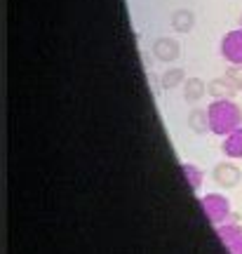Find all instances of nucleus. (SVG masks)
I'll return each mask as SVG.
<instances>
[{"label":"nucleus","mask_w":242,"mask_h":254,"mask_svg":"<svg viewBox=\"0 0 242 254\" xmlns=\"http://www.w3.org/2000/svg\"><path fill=\"white\" fill-rule=\"evenodd\" d=\"M188 125L195 129L197 134L207 132V127H209V116H207V111L195 109V111H193V113L188 116Z\"/></svg>","instance_id":"obj_11"},{"label":"nucleus","mask_w":242,"mask_h":254,"mask_svg":"<svg viewBox=\"0 0 242 254\" xmlns=\"http://www.w3.org/2000/svg\"><path fill=\"white\" fill-rule=\"evenodd\" d=\"M207 90H209V94H214V97H231V94H235L238 85H235L231 78H219V80H214Z\"/></svg>","instance_id":"obj_8"},{"label":"nucleus","mask_w":242,"mask_h":254,"mask_svg":"<svg viewBox=\"0 0 242 254\" xmlns=\"http://www.w3.org/2000/svg\"><path fill=\"white\" fill-rule=\"evenodd\" d=\"M181 172H183V177H186V182H188V186L193 190L200 189V184H202V172L197 170L195 165H181Z\"/></svg>","instance_id":"obj_12"},{"label":"nucleus","mask_w":242,"mask_h":254,"mask_svg":"<svg viewBox=\"0 0 242 254\" xmlns=\"http://www.w3.org/2000/svg\"><path fill=\"white\" fill-rule=\"evenodd\" d=\"M221 151H224V155H228V158H242V127H238L231 134L224 136Z\"/></svg>","instance_id":"obj_7"},{"label":"nucleus","mask_w":242,"mask_h":254,"mask_svg":"<svg viewBox=\"0 0 242 254\" xmlns=\"http://www.w3.org/2000/svg\"><path fill=\"white\" fill-rule=\"evenodd\" d=\"M242 174H240V167H235L233 163H219L214 167V182L224 189H235L240 184Z\"/></svg>","instance_id":"obj_5"},{"label":"nucleus","mask_w":242,"mask_h":254,"mask_svg":"<svg viewBox=\"0 0 242 254\" xmlns=\"http://www.w3.org/2000/svg\"><path fill=\"white\" fill-rule=\"evenodd\" d=\"M172 26L181 31V33H186L193 28V12L188 9H179V12H174V17H172Z\"/></svg>","instance_id":"obj_10"},{"label":"nucleus","mask_w":242,"mask_h":254,"mask_svg":"<svg viewBox=\"0 0 242 254\" xmlns=\"http://www.w3.org/2000/svg\"><path fill=\"white\" fill-rule=\"evenodd\" d=\"M205 92H207V87L200 78H188V82H186V92H183V99L186 101H197Z\"/></svg>","instance_id":"obj_9"},{"label":"nucleus","mask_w":242,"mask_h":254,"mask_svg":"<svg viewBox=\"0 0 242 254\" xmlns=\"http://www.w3.org/2000/svg\"><path fill=\"white\" fill-rule=\"evenodd\" d=\"M200 205H202V212H205V217L216 224V226H221V224H228V217H231V202L228 198H224L221 193H209L205 198H200Z\"/></svg>","instance_id":"obj_2"},{"label":"nucleus","mask_w":242,"mask_h":254,"mask_svg":"<svg viewBox=\"0 0 242 254\" xmlns=\"http://www.w3.org/2000/svg\"><path fill=\"white\" fill-rule=\"evenodd\" d=\"M207 116H209V129L219 136L231 134L233 129L242 127V111L231 99L212 101L209 109H207Z\"/></svg>","instance_id":"obj_1"},{"label":"nucleus","mask_w":242,"mask_h":254,"mask_svg":"<svg viewBox=\"0 0 242 254\" xmlns=\"http://www.w3.org/2000/svg\"><path fill=\"white\" fill-rule=\"evenodd\" d=\"M183 80V71L181 68H172L162 75V87H174V85H179Z\"/></svg>","instance_id":"obj_13"},{"label":"nucleus","mask_w":242,"mask_h":254,"mask_svg":"<svg viewBox=\"0 0 242 254\" xmlns=\"http://www.w3.org/2000/svg\"><path fill=\"white\" fill-rule=\"evenodd\" d=\"M153 55L158 57L160 62H174L179 57V43L172 40V38H160L153 45Z\"/></svg>","instance_id":"obj_6"},{"label":"nucleus","mask_w":242,"mask_h":254,"mask_svg":"<svg viewBox=\"0 0 242 254\" xmlns=\"http://www.w3.org/2000/svg\"><path fill=\"white\" fill-rule=\"evenodd\" d=\"M221 57L235 66H242V28L231 31L221 38Z\"/></svg>","instance_id":"obj_3"},{"label":"nucleus","mask_w":242,"mask_h":254,"mask_svg":"<svg viewBox=\"0 0 242 254\" xmlns=\"http://www.w3.org/2000/svg\"><path fill=\"white\" fill-rule=\"evenodd\" d=\"M216 236L231 254H242V226L238 224H221L216 226Z\"/></svg>","instance_id":"obj_4"}]
</instances>
